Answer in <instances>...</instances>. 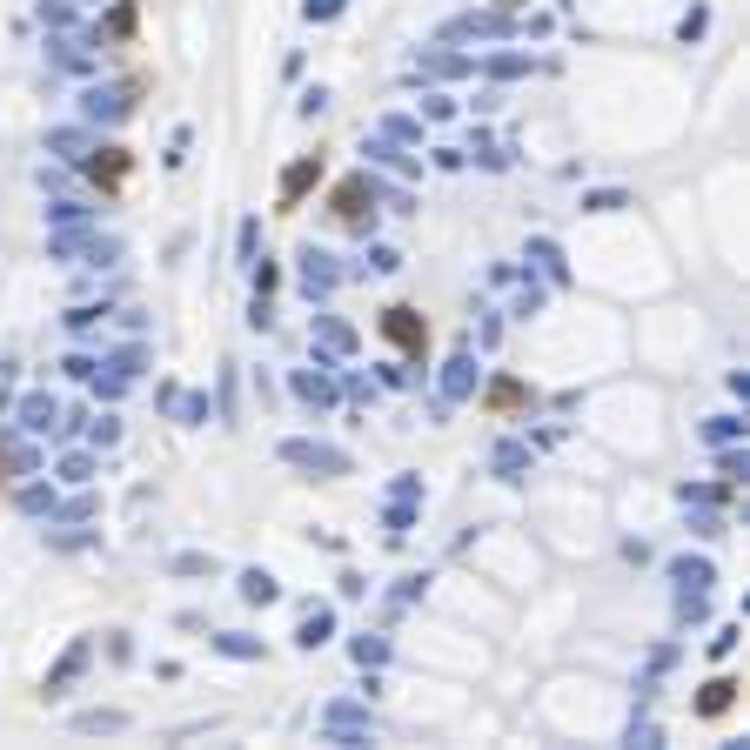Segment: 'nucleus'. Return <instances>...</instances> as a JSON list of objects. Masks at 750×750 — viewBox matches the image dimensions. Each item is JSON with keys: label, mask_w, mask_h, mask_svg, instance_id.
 Returning a JSON list of instances; mask_svg holds the SVG:
<instances>
[{"label": "nucleus", "mask_w": 750, "mask_h": 750, "mask_svg": "<svg viewBox=\"0 0 750 750\" xmlns=\"http://www.w3.org/2000/svg\"><path fill=\"white\" fill-rule=\"evenodd\" d=\"M282 456H288V463H302V469H329V476L349 469V456H335V449H322V442H288Z\"/></svg>", "instance_id": "nucleus-1"}, {"label": "nucleus", "mask_w": 750, "mask_h": 750, "mask_svg": "<svg viewBox=\"0 0 750 750\" xmlns=\"http://www.w3.org/2000/svg\"><path fill=\"white\" fill-rule=\"evenodd\" d=\"M389 335L416 349V342H422V329H416V309H389Z\"/></svg>", "instance_id": "nucleus-2"}, {"label": "nucleus", "mask_w": 750, "mask_h": 750, "mask_svg": "<svg viewBox=\"0 0 750 750\" xmlns=\"http://www.w3.org/2000/svg\"><path fill=\"white\" fill-rule=\"evenodd\" d=\"M242 596H248V603H275V576H268V570H248V576H242Z\"/></svg>", "instance_id": "nucleus-3"}, {"label": "nucleus", "mask_w": 750, "mask_h": 750, "mask_svg": "<svg viewBox=\"0 0 750 750\" xmlns=\"http://www.w3.org/2000/svg\"><path fill=\"white\" fill-rule=\"evenodd\" d=\"M315 175H322V168H315V161H302V168H288V181H282V188H288V195H302V188H309Z\"/></svg>", "instance_id": "nucleus-4"}, {"label": "nucleus", "mask_w": 750, "mask_h": 750, "mask_svg": "<svg viewBox=\"0 0 750 750\" xmlns=\"http://www.w3.org/2000/svg\"><path fill=\"white\" fill-rule=\"evenodd\" d=\"M322 637H329V610H315V617L302 623V643H309V650H315V643H322Z\"/></svg>", "instance_id": "nucleus-5"}, {"label": "nucleus", "mask_w": 750, "mask_h": 750, "mask_svg": "<svg viewBox=\"0 0 750 750\" xmlns=\"http://www.w3.org/2000/svg\"><path fill=\"white\" fill-rule=\"evenodd\" d=\"M54 422V402H27V429H47Z\"/></svg>", "instance_id": "nucleus-6"}, {"label": "nucleus", "mask_w": 750, "mask_h": 750, "mask_svg": "<svg viewBox=\"0 0 750 750\" xmlns=\"http://www.w3.org/2000/svg\"><path fill=\"white\" fill-rule=\"evenodd\" d=\"M677 576H684L690 590H704V583H710V570H704V563H677Z\"/></svg>", "instance_id": "nucleus-7"}, {"label": "nucleus", "mask_w": 750, "mask_h": 750, "mask_svg": "<svg viewBox=\"0 0 750 750\" xmlns=\"http://www.w3.org/2000/svg\"><path fill=\"white\" fill-rule=\"evenodd\" d=\"M81 730H121V717H114V710H94V717H81Z\"/></svg>", "instance_id": "nucleus-8"}, {"label": "nucleus", "mask_w": 750, "mask_h": 750, "mask_svg": "<svg viewBox=\"0 0 750 750\" xmlns=\"http://www.w3.org/2000/svg\"><path fill=\"white\" fill-rule=\"evenodd\" d=\"M335 7H342V0H309V14H322V21H329Z\"/></svg>", "instance_id": "nucleus-9"}]
</instances>
